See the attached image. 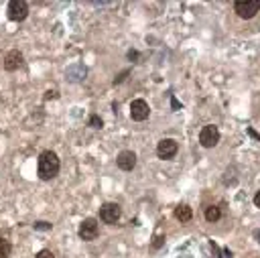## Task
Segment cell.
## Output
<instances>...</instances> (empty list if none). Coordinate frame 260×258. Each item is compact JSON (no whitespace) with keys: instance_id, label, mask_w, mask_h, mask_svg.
I'll return each instance as SVG.
<instances>
[{"instance_id":"cell-1","label":"cell","mask_w":260,"mask_h":258,"mask_svg":"<svg viewBox=\"0 0 260 258\" xmlns=\"http://www.w3.org/2000/svg\"><path fill=\"white\" fill-rule=\"evenodd\" d=\"M61 171V161L57 157V152L53 150H43L37 159V175L41 181H51L55 179Z\"/></svg>"},{"instance_id":"cell-2","label":"cell","mask_w":260,"mask_h":258,"mask_svg":"<svg viewBox=\"0 0 260 258\" xmlns=\"http://www.w3.org/2000/svg\"><path fill=\"white\" fill-rule=\"evenodd\" d=\"M234 13L240 19L250 21L260 13V0H236L234 3Z\"/></svg>"},{"instance_id":"cell-3","label":"cell","mask_w":260,"mask_h":258,"mask_svg":"<svg viewBox=\"0 0 260 258\" xmlns=\"http://www.w3.org/2000/svg\"><path fill=\"white\" fill-rule=\"evenodd\" d=\"M220 142V128L216 124H205L199 132V144L203 148H214Z\"/></svg>"},{"instance_id":"cell-4","label":"cell","mask_w":260,"mask_h":258,"mask_svg":"<svg viewBox=\"0 0 260 258\" xmlns=\"http://www.w3.org/2000/svg\"><path fill=\"white\" fill-rule=\"evenodd\" d=\"M7 13L13 23H23L29 17V3L27 0H11Z\"/></svg>"},{"instance_id":"cell-5","label":"cell","mask_w":260,"mask_h":258,"mask_svg":"<svg viewBox=\"0 0 260 258\" xmlns=\"http://www.w3.org/2000/svg\"><path fill=\"white\" fill-rule=\"evenodd\" d=\"M177 152H179V144L175 138H163L159 140L157 144V157L163 159V161H171L177 157Z\"/></svg>"},{"instance_id":"cell-6","label":"cell","mask_w":260,"mask_h":258,"mask_svg":"<svg viewBox=\"0 0 260 258\" xmlns=\"http://www.w3.org/2000/svg\"><path fill=\"white\" fill-rule=\"evenodd\" d=\"M120 216H122V208L118 203H112V201H108V203H104L102 208H100V220L104 222V224H116L118 220H120Z\"/></svg>"},{"instance_id":"cell-7","label":"cell","mask_w":260,"mask_h":258,"mask_svg":"<svg viewBox=\"0 0 260 258\" xmlns=\"http://www.w3.org/2000/svg\"><path fill=\"white\" fill-rule=\"evenodd\" d=\"M77 234H79V238H81L83 242L96 240L98 234H100V224H98V220H96V218H85V220L79 224Z\"/></svg>"},{"instance_id":"cell-8","label":"cell","mask_w":260,"mask_h":258,"mask_svg":"<svg viewBox=\"0 0 260 258\" xmlns=\"http://www.w3.org/2000/svg\"><path fill=\"white\" fill-rule=\"evenodd\" d=\"M148 116H150V108L146 104V100L138 98V100H132L130 102V118L134 122H144Z\"/></svg>"},{"instance_id":"cell-9","label":"cell","mask_w":260,"mask_h":258,"mask_svg":"<svg viewBox=\"0 0 260 258\" xmlns=\"http://www.w3.org/2000/svg\"><path fill=\"white\" fill-rule=\"evenodd\" d=\"M23 63H25L23 53H21L19 49H13V51H9V53L5 55L3 67H5L7 71H17V69H21V67H23Z\"/></svg>"},{"instance_id":"cell-10","label":"cell","mask_w":260,"mask_h":258,"mask_svg":"<svg viewBox=\"0 0 260 258\" xmlns=\"http://www.w3.org/2000/svg\"><path fill=\"white\" fill-rule=\"evenodd\" d=\"M116 165H118L120 171H132V169L136 167V152H132V150H122V152H118Z\"/></svg>"},{"instance_id":"cell-11","label":"cell","mask_w":260,"mask_h":258,"mask_svg":"<svg viewBox=\"0 0 260 258\" xmlns=\"http://www.w3.org/2000/svg\"><path fill=\"white\" fill-rule=\"evenodd\" d=\"M173 216H175V220H179L181 224H185V222H191V218H193V210L189 208L187 203H181V205H177V208H175Z\"/></svg>"},{"instance_id":"cell-12","label":"cell","mask_w":260,"mask_h":258,"mask_svg":"<svg viewBox=\"0 0 260 258\" xmlns=\"http://www.w3.org/2000/svg\"><path fill=\"white\" fill-rule=\"evenodd\" d=\"M220 218H222V210L218 208V205H207L205 208V220L210 224H216Z\"/></svg>"},{"instance_id":"cell-13","label":"cell","mask_w":260,"mask_h":258,"mask_svg":"<svg viewBox=\"0 0 260 258\" xmlns=\"http://www.w3.org/2000/svg\"><path fill=\"white\" fill-rule=\"evenodd\" d=\"M11 252H13V244L7 238L0 236V258H9Z\"/></svg>"},{"instance_id":"cell-14","label":"cell","mask_w":260,"mask_h":258,"mask_svg":"<svg viewBox=\"0 0 260 258\" xmlns=\"http://www.w3.org/2000/svg\"><path fill=\"white\" fill-rule=\"evenodd\" d=\"M88 124H90L92 128H102V126H104V120H102L98 114H92L90 120H88Z\"/></svg>"},{"instance_id":"cell-15","label":"cell","mask_w":260,"mask_h":258,"mask_svg":"<svg viewBox=\"0 0 260 258\" xmlns=\"http://www.w3.org/2000/svg\"><path fill=\"white\" fill-rule=\"evenodd\" d=\"M33 228H35L37 232H49L51 228H53V224H49V222H35Z\"/></svg>"},{"instance_id":"cell-16","label":"cell","mask_w":260,"mask_h":258,"mask_svg":"<svg viewBox=\"0 0 260 258\" xmlns=\"http://www.w3.org/2000/svg\"><path fill=\"white\" fill-rule=\"evenodd\" d=\"M35 258H55V254L51 252V250H47V248H45V250L37 252V254H35Z\"/></svg>"},{"instance_id":"cell-17","label":"cell","mask_w":260,"mask_h":258,"mask_svg":"<svg viewBox=\"0 0 260 258\" xmlns=\"http://www.w3.org/2000/svg\"><path fill=\"white\" fill-rule=\"evenodd\" d=\"M128 73H130V69H124L122 73H118V75L114 77V85H118V83H122V81L126 79V75H128Z\"/></svg>"},{"instance_id":"cell-18","label":"cell","mask_w":260,"mask_h":258,"mask_svg":"<svg viewBox=\"0 0 260 258\" xmlns=\"http://www.w3.org/2000/svg\"><path fill=\"white\" fill-rule=\"evenodd\" d=\"M163 246V238L161 236H154V242H152V248H161Z\"/></svg>"},{"instance_id":"cell-19","label":"cell","mask_w":260,"mask_h":258,"mask_svg":"<svg viewBox=\"0 0 260 258\" xmlns=\"http://www.w3.org/2000/svg\"><path fill=\"white\" fill-rule=\"evenodd\" d=\"M254 205L260 210V191H256V195H254Z\"/></svg>"},{"instance_id":"cell-20","label":"cell","mask_w":260,"mask_h":258,"mask_svg":"<svg viewBox=\"0 0 260 258\" xmlns=\"http://www.w3.org/2000/svg\"><path fill=\"white\" fill-rule=\"evenodd\" d=\"M128 59H138V51H128Z\"/></svg>"},{"instance_id":"cell-21","label":"cell","mask_w":260,"mask_h":258,"mask_svg":"<svg viewBox=\"0 0 260 258\" xmlns=\"http://www.w3.org/2000/svg\"><path fill=\"white\" fill-rule=\"evenodd\" d=\"M51 98H57V92H47L45 94V100H51Z\"/></svg>"},{"instance_id":"cell-22","label":"cell","mask_w":260,"mask_h":258,"mask_svg":"<svg viewBox=\"0 0 260 258\" xmlns=\"http://www.w3.org/2000/svg\"><path fill=\"white\" fill-rule=\"evenodd\" d=\"M224 258H232V252L228 248H224Z\"/></svg>"},{"instance_id":"cell-23","label":"cell","mask_w":260,"mask_h":258,"mask_svg":"<svg viewBox=\"0 0 260 258\" xmlns=\"http://www.w3.org/2000/svg\"><path fill=\"white\" fill-rule=\"evenodd\" d=\"M254 236H256V238H258V240H256V242H258V244H260V230H254Z\"/></svg>"}]
</instances>
